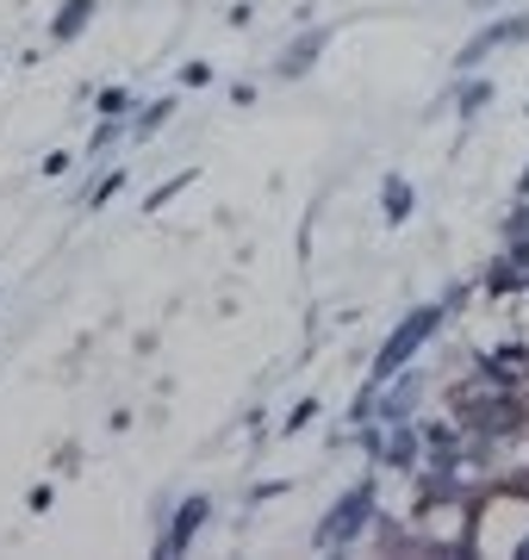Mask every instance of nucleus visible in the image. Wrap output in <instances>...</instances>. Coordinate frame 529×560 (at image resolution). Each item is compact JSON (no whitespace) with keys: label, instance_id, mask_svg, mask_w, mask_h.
I'll use <instances>...</instances> for the list:
<instances>
[{"label":"nucleus","instance_id":"nucleus-21","mask_svg":"<svg viewBox=\"0 0 529 560\" xmlns=\"http://www.w3.org/2000/svg\"><path fill=\"white\" fill-rule=\"evenodd\" d=\"M281 492H286V480H262V486H256V492H249V499L262 504V499H281Z\"/></svg>","mask_w":529,"mask_h":560},{"label":"nucleus","instance_id":"nucleus-1","mask_svg":"<svg viewBox=\"0 0 529 560\" xmlns=\"http://www.w3.org/2000/svg\"><path fill=\"white\" fill-rule=\"evenodd\" d=\"M443 318H448V305H418V312H405V318L392 324V337L380 342V355H374V368H367V386H362V399L349 405L355 418H374V399H380V386L392 381V374H405L411 368V355L424 349L436 330H443Z\"/></svg>","mask_w":529,"mask_h":560},{"label":"nucleus","instance_id":"nucleus-13","mask_svg":"<svg viewBox=\"0 0 529 560\" xmlns=\"http://www.w3.org/2000/svg\"><path fill=\"white\" fill-rule=\"evenodd\" d=\"M486 106H492V81H468V88H461V113L473 119V113H486Z\"/></svg>","mask_w":529,"mask_h":560},{"label":"nucleus","instance_id":"nucleus-12","mask_svg":"<svg viewBox=\"0 0 529 560\" xmlns=\"http://www.w3.org/2000/svg\"><path fill=\"white\" fill-rule=\"evenodd\" d=\"M168 119H175V101H150V106H143V119L131 125V138H138V143H143V138H156Z\"/></svg>","mask_w":529,"mask_h":560},{"label":"nucleus","instance_id":"nucleus-7","mask_svg":"<svg viewBox=\"0 0 529 560\" xmlns=\"http://www.w3.org/2000/svg\"><path fill=\"white\" fill-rule=\"evenodd\" d=\"M418 399H424V374H392V393H387V405H374V418L380 423H411Z\"/></svg>","mask_w":529,"mask_h":560},{"label":"nucleus","instance_id":"nucleus-10","mask_svg":"<svg viewBox=\"0 0 529 560\" xmlns=\"http://www.w3.org/2000/svg\"><path fill=\"white\" fill-rule=\"evenodd\" d=\"M411 200H418V194H411L405 175H387V180H380V212H387V224H405V219H411Z\"/></svg>","mask_w":529,"mask_h":560},{"label":"nucleus","instance_id":"nucleus-5","mask_svg":"<svg viewBox=\"0 0 529 560\" xmlns=\"http://www.w3.org/2000/svg\"><path fill=\"white\" fill-rule=\"evenodd\" d=\"M325 44H330V32H325V25H311L306 38H299V44H286L281 57H274V75H281V81H299V75H311V62L325 57Z\"/></svg>","mask_w":529,"mask_h":560},{"label":"nucleus","instance_id":"nucleus-4","mask_svg":"<svg viewBox=\"0 0 529 560\" xmlns=\"http://www.w3.org/2000/svg\"><path fill=\"white\" fill-rule=\"evenodd\" d=\"M524 38H529V13H517V20H492L480 38H468V50H461L455 62H461V69H480L498 44H524Z\"/></svg>","mask_w":529,"mask_h":560},{"label":"nucleus","instance_id":"nucleus-8","mask_svg":"<svg viewBox=\"0 0 529 560\" xmlns=\"http://www.w3.org/2000/svg\"><path fill=\"white\" fill-rule=\"evenodd\" d=\"M380 467H411L418 460V430L411 423H387V442H380Z\"/></svg>","mask_w":529,"mask_h":560},{"label":"nucleus","instance_id":"nucleus-6","mask_svg":"<svg viewBox=\"0 0 529 560\" xmlns=\"http://www.w3.org/2000/svg\"><path fill=\"white\" fill-rule=\"evenodd\" d=\"M480 374H486V386H524L529 381V349L524 342L492 349V355H480Z\"/></svg>","mask_w":529,"mask_h":560},{"label":"nucleus","instance_id":"nucleus-16","mask_svg":"<svg viewBox=\"0 0 529 560\" xmlns=\"http://www.w3.org/2000/svg\"><path fill=\"white\" fill-rule=\"evenodd\" d=\"M510 287H517V261H498V268H492V275H486V293H510Z\"/></svg>","mask_w":529,"mask_h":560},{"label":"nucleus","instance_id":"nucleus-19","mask_svg":"<svg viewBox=\"0 0 529 560\" xmlns=\"http://www.w3.org/2000/svg\"><path fill=\"white\" fill-rule=\"evenodd\" d=\"M505 237L517 243V237H529V200L517 206V212H510V224H505Z\"/></svg>","mask_w":529,"mask_h":560},{"label":"nucleus","instance_id":"nucleus-18","mask_svg":"<svg viewBox=\"0 0 529 560\" xmlns=\"http://www.w3.org/2000/svg\"><path fill=\"white\" fill-rule=\"evenodd\" d=\"M311 418H318V399H306V405H293V411H286V436H293V430H306Z\"/></svg>","mask_w":529,"mask_h":560},{"label":"nucleus","instance_id":"nucleus-14","mask_svg":"<svg viewBox=\"0 0 529 560\" xmlns=\"http://www.w3.org/2000/svg\"><path fill=\"white\" fill-rule=\"evenodd\" d=\"M125 106H131V94H125V88H106L101 101H94V113H101V119H125Z\"/></svg>","mask_w":529,"mask_h":560},{"label":"nucleus","instance_id":"nucleus-24","mask_svg":"<svg viewBox=\"0 0 529 560\" xmlns=\"http://www.w3.org/2000/svg\"><path fill=\"white\" fill-rule=\"evenodd\" d=\"M473 7H480V13H486V7H492V0H473Z\"/></svg>","mask_w":529,"mask_h":560},{"label":"nucleus","instance_id":"nucleus-23","mask_svg":"<svg viewBox=\"0 0 529 560\" xmlns=\"http://www.w3.org/2000/svg\"><path fill=\"white\" fill-rule=\"evenodd\" d=\"M517 555H524V560H529V536H524V541H517Z\"/></svg>","mask_w":529,"mask_h":560},{"label":"nucleus","instance_id":"nucleus-3","mask_svg":"<svg viewBox=\"0 0 529 560\" xmlns=\"http://www.w3.org/2000/svg\"><path fill=\"white\" fill-rule=\"evenodd\" d=\"M205 517H212V499H200V492H193V499H187L181 511H175V523L163 529L156 555H187V548H193V536L205 529Z\"/></svg>","mask_w":529,"mask_h":560},{"label":"nucleus","instance_id":"nucleus-2","mask_svg":"<svg viewBox=\"0 0 529 560\" xmlns=\"http://www.w3.org/2000/svg\"><path fill=\"white\" fill-rule=\"evenodd\" d=\"M367 523H374V480H362V486H349L343 499H337V511H330L325 523H318V548H349V541L362 536Z\"/></svg>","mask_w":529,"mask_h":560},{"label":"nucleus","instance_id":"nucleus-17","mask_svg":"<svg viewBox=\"0 0 529 560\" xmlns=\"http://www.w3.org/2000/svg\"><path fill=\"white\" fill-rule=\"evenodd\" d=\"M119 187H125V175H119V168H113V175H101V187H94V194H87V212H94V206H106V200H113V194H119Z\"/></svg>","mask_w":529,"mask_h":560},{"label":"nucleus","instance_id":"nucleus-11","mask_svg":"<svg viewBox=\"0 0 529 560\" xmlns=\"http://www.w3.org/2000/svg\"><path fill=\"white\" fill-rule=\"evenodd\" d=\"M424 448H430V467H436V474H455V467H461V442H455V430H424Z\"/></svg>","mask_w":529,"mask_h":560},{"label":"nucleus","instance_id":"nucleus-9","mask_svg":"<svg viewBox=\"0 0 529 560\" xmlns=\"http://www.w3.org/2000/svg\"><path fill=\"white\" fill-rule=\"evenodd\" d=\"M94 20V0H62V13L50 20V44H75Z\"/></svg>","mask_w":529,"mask_h":560},{"label":"nucleus","instance_id":"nucleus-15","mask_svg":"<svg viewBox=\"0 0 529 560\" xmlns=\"http://www.w3.org/2000/svg\"><path fill=\"white\" fill-rule=\"evenodd\" d=\"M187 180H193V168H181V175H168L163 187H156V194H150V212H156V206H168V200H175V194H181Z\"/></svg>","mask_w":529,"mask_h":560},{"label":"nucleus","instance_id":"nucleus-20","mask_svg":"<svg viewBox=\"0 0 529 560\" xmlns=\"http://www.w3.org/2000/svg\"><path fill=\"white\" fill-rule=\"evenodd\" d=\"M205 75H212L205 62H187V69H181V81H187V88H205Z\"/></svg>","mask_w":529,"mask_h":560},{"label":"nucleus","instance_id":"nucleus-22","mask_svg":"<svg viewBox=\"0 0 529 560\" xmlns=\"http://www.w3.org/2000/svg\"><path fill=\"white\" fill-rule=\"evenodd\" d=\"M517 200H529V168H524V175H517Z\"/></svg>","mask_w":529,"mask_h":560}]
</instances>
